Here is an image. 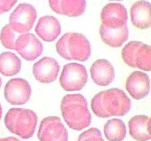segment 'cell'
Here are the masks:
<instances>
[{"instance_id":"7","label":"cell","mask_w":151,"mask_h":141,"mask_svg":"<svg viewBox=\"0 0 151 141\" xmlns=\"http://www.w3.org/2000/svg\"><path fill=\"white\" fill-rule=\"evenodd\" d=\"M37 18L35 7L29 4H19L9 19V26L17 34L27 33L33 26Z\"/></svg>"},{"instance_id":"4","label":"cell","mask_w":151,"mask_h":141,"mask_svg":"<svg viewBox=\"0 0 151 141\" xmlns=\"http://www.w3.org/2000/svg\"><path fill=\"white\" fill-rule=\"evenodd\" d=\"M37 123V115L28 109L12 108L4 117V124L7 129L22 139H29L33 136Z\"/></svg>"},{"instance_id":"13","label":"cell","mask_w":151,"mask_h":141,"mask_svg":"<svg viewBox=\"0 0 151 141\" xmlns=\"http://www.w3.org/2000/svg\"><path fill=\"white\" fill-rule=\"evenodd\" d=\"M125 88L134 99H142L150 93V78L142 71L133 72L127 79Z\"/></svg>"},{"instance_id":"8","label":"cell","mask_w":151,"mask_h":141,"mask_svg":"<svg viewBox=\"0 0 151 141\" xmlns=\"http://www.w3.org/2000/svg\"><path fill=\"white\" fill-rule=\"evenodd\" d=\"M38 138L40 141H68V132L60 118L49 116L41 122Z\"/></svg>"},{"instance_id":"23","label":"cell","mask_w":151,"mask_h":141,"mask_svg":"<svg viewBox=\"0 0 151 141\" xmlns=\"http://www.w3.org/2000/svg\"><path fill=\"white\" fill-rule=\"evenodd\" d=\"M78 141H105L100 131L97 128H91L83 132Z\"/></svg>"},{"instance_id":"2","label":"cell","mask_w":151,"mask_h":141,"mask_svg":"<svg viewBox=\"0 0 151 141\" xmlns=\"http://www.w3.org/2000/svg\"><path fill=\"white\" fill-rule=\"evenodd\" d=\"M63 120L69 128L81 131L88 127L91 122V115L85 97L81 94H68L60 104Z\"/></svg>"},{"instance_id":"27","label":"cell","mask_w":151,"mask_h":141,"mask_svg":"<svg viewBox=\"0 0 151 141\" xmlns=\"http://www.w3.org/2000/svg\"><path fill=\"white\" fill-rule=\"evenodd\" d=\"M1 79L0 77V88H1Z\"/></svg>"},{"instance_id":"15","label":"cell","mask_w":151,"mask_h":141,"mask_svg":"<svg viewBox=\"0 0 151 141\" xmlns=\"http://www.w3.org/2000/svg\"><path fill=\"white\" fill-rule=\"evenodd\" d=\"M37 35L46 42H52L61 32L60 22L54 16H45L40 18L35 29Z\"/></svg>"},{"instance_id":"22","label":"cell","mask_w":151,"mask_h":141,"mask_svg":"<svg viewBox=\"0 0 151 141\" xmlns=\"http://www.w3.org/2000/svg\"><path fill=\"white\" fill-rule=\"evenodd\" d=\"M17 37V33L10 28L9 24L4 26L0 32V41L1 44L8 49L14 50L15 42Z\"/></svg>"},{"instance_id":"5","label":"cell","mask_w":151,"mask_h":141,"mask_svg":"<svg viewBox=\"0 0 151 141\" xmlns=\"http://www.w3.org/2000/svg\"><path fill=\"white\" fill-rule=\"evenodd\" d=\"M122 57L128 66L146 71L151 70V49L150 46L140 41H131L125 46Z\"/></svg>"},{"instance_id":"16","label":"cell","mask_w":151,"mask_h":141,"mask_svg":"<svg viewBox=\"0 0 151 141\" xmlns=\"http://www.w3.org/2000/svg\"><path fill=\"white\" fill-rule=\"evenodd\" d=\"M49 4L56 13L70 17L81 16L86 8V1L84 0H55L49 1Z\"/></svg>"},{"instance_id":"21","label":"cell","mask_w":151,"mask_h":141,"mask_svg":"<svg viewBox=\"0 0 151 141\" xmlns=\"http://www.w3.org/2000/svg\"><path fill=\"white\" fill-rule=\"evenodd\" d=\"M126 126L120 119L108 120L104 126V134L109 141H122L126 137Z\"/></svg>"},{"instance_id":"24","label":"cell","mask_w":151,"mask_h":141,"mask_svg":"<svg viewBox=\"0 0 151 141\" xmlns=\"http://www.w3.org/2000/svg\"><path fill=\"white\" fill-rule=\"evenodd\" d=\"M16 0H0V14L8 12L16 4Z\"/></svg>"},{"instance_id":"10","label":"cell","mask_w":151,"mask_h":141,"mask_svg":"<svg viewBox=\"0 0 151 141\" xmlns=\"http://www.w3.org/2000/svg\"><path fill=\"white\" fill-rule=\"evenodd\" d=\"M14 50L24 60L33 61L42 54L43 44L33 34H20L15 42Z\"/></svg>"},{"instance_id":"20","label":"cell","mask_w":151,"mask_h":141,"mask_svg":"<svg viewBox=\"0 0 151 141\" xmlns=\"http://www.w3.org/2000/svg\"><path fill=\"white\" fill-rule=\"evenodd\" d=\"M22 68L20 59L10 51L0 54V73L5 76H12L18 74Z\"/></svg>"},{"instance_id":"19","label":"cell","mask_w":151,"mask_h":141,"mask_svg":"<svg viewBox=\"0 0 151 141\" xmlns=\"http://www.w3.org/2000/svg\"><path fill=\"white\" fill-rule=\"evenodd\" d=\"M150 118L148 116L142 115L134 116L128 123L130 135L137 141L150 140Z\"/></svg>"},{"instance_id":"3","label":"cell","mask_w":151,"mask_h":141,"mask_svg":"<svg viewBox=\"0 0 151 141\" xmlns=\"http://www.w3.org/2000/svg\"><path fill=\"white\" fill-rule=\"evenodd\" d=\"M59 55L67 60L86 61L91 56V45L83 35L77 32L64 34L56 43Z\"/></svg>"},{"instance_id":"18","label":"cell","mask_w":151,"mask_h":141,"mask_svg":"<svg viewBox=\"0 0 151 141\" xmlns=\"http://www.w3.org/2000/svg\"><path fill=\"white\" fill-rule=\"evenodd\" d=\"M100 34L105 43L114 48H119L128 39L129 30L127 24L119 28H109L101 24Z\"/></svg>"},{"instance_id":"25","label":"cell","mask_w":151,"mask_h":141,"mask_svg":"<svg viewBox=\"0 0 151 141\" xmlns=\"http://www.w3.org/2000/svg\"><path fill=\"white\" fill-rule=\"evenodd\" d=\"M0 141H21L20 140L14 137H8L5 138H0Z\"/></svg>"},{"instance_id":"11","label":"cell","mask_w":151,"mask_h":141,"mask_svg":"<svg viewBox=\"0 0 151 141\" xmlns=\"http://www.w3.org/2000/svg\"><path fill=\"white\" fill-rule=\"evenodd\" d=\"M128 11L125 6L119 3H109L101 12L102 24L109 28H119L126 25Z\"/></svg>"},{"instance_id":"12","label":"cell","mask_w":151,"mask_h":141,"mask_svg":"<svg viewBox=\"0 0 151 141\" xmlns=\"http://www.w3.org/2000/svg\"><path fill=\"white\" fill-rule=\"evenodd\" d=\"M60 70L59 63L54 58L44 57L33 65L32 73L41 83H51L57 79Z\"/></svg>"},{"instance_id":"14","label":"cell","mask_w":151,"mask_h":141,"mask_svg":"<svg viewBox=\"0 0 151 141\" xmlns=\"http://www.w3.org/2000/svg\"><path fill=\"white\" fill-rule=\"evenodd\" d=\"M91 79L99 86H107L115 77L114 68L111 63L105 59L96 60L90 68Z\"/></svg>"},{"instance_id":"9","label":"cell","mask_w":151,"mask_h":141,"mask_svg":"<svg viewBox=\"0 0 151 141\" xmlns=\"http://www.w3.org/2000/svg\"><path fill=\"white\" fill-rule=\"evenodd\" d=\"M31 88L28 82L22 78L10 79L4 87V98L13 105L24 104L31 96Z\"/></svg>"},{"instance_id":"17","label":"cell","mask_w":151,"mask_h":141,"mask_svg":"<svg viewBox=\"0 0 151 141\" xmlns=\"http://www.w3.org/2000/svg\"><path fill=\"white\" fill-rule=\"evenodd\" d=\"M131 22L136 27L141 29L151 26L150 3L147 1H138L131 9Z\"/></svg>"},{"instance_id":"1","label":"cell","mask_w":151,"mask_h":141,"mask_svg":"<svg viewBox=\"0 0 151 141\" xmlns=\"http://www.w3.org/2000/svg\"><path fill=\"white\" fill-rule=\"evenodd\" d=\"M93 113L103 118L123 116L130 111L131 101L122 90L111 88L96 94L91 101Z\"/></svg>"},{"instance_id":"6","label":"cell","mask_w":151,"mask_h":141,"mask_svg":"<svg viewBox=\"0 0 151 141\" xmlns=\"http://www.w3.org/2000/svg\"><path fill=\"white\" fill-rule=\"evenodd\" d=\"M88 80V73L85 66L72 63L63 66L60 76V84L66 91L81 90Z\"/></svg>"},{"instance_id":"26","label":"cell","mask_w":151,"mask_h":141,"mask_svg":"<svg viewBox=\"0 0 151 141\" xmlns=\"http://www.w3.org/2000/svg\"><path fill=\"white\" fill-rule=\"evenodd\" d=\"M1 116H2V108H1V106L0 104V120L1 118Z\"/></svg>"}]
</instances>
